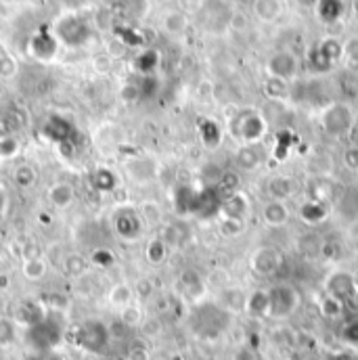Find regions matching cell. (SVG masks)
<instances>
[{
  "mask_svg": "<svg viewBox=\"0 0 358 360\" xmlns=\"http://www.w3.org/2000/svg\"><path fill=\"white\" fill-rule=\"evenodd\" d=\"M270 298V308H268V316L272 319H288L296 312L298 304H300V296L294 287L290 285H279L268 294Z\"/></svg>",
  "mask_w": 358,
  "mask_h": 360,
  "instance_id": "cell-1",
  "label": "cell"
},
{
  "mask_svg": "<svg viewBox=\"0 0 358 360\" xmlns=\"http://www.w3.org/2000/svg\"><path fill=\"white\" fill-rule=\"evenodd\" d=\"M354 124V115L348 105L343 103H333L331 107L325 109L323 113V128L329 134H346Z\"/></svg>",
  "mask_w": 358,
  "mask_h": 360,
  "instance_id": "cell-2",
  "label": "cell"
},
{
  "mask_svg": "<svg viewBox=\"0 0 358 360\" xmlns=\"http://www.w3.org/2000/svg\"><path fill=\"white\" fill-rule=\"evenodd\" d=\"M78 341L86 352H101L109 341V331L105 325H101L97 321H88L80 327Z\"/></svg>",
  "mask_w": 358,
  "mask_h": 360,
  "instance_id": "cell-3",
  "label": "cell"
},
{
  "mask_svg": "<svg viewBox=\"0 0 358 360\" xmlns=\"http://www.w3.org/2000/svg\"><path fill=\"white\" fill-rule=\"evenodd\" d=\"M268 74L274 80H283V82L292 80L298 74V59H296V55H292L288 50L274 53L268 59Z\"/></svg>",
  "mask_w": 358,
  "mask_h": 360,
  "instance_id": "cell-4",
  "label": "cell"
},
{
  "mask_svg": "<svg viewBox=\"0 0 358 360\" xmlns=\"http://www.w3.org/2000/svg\"><path fill=\"white\" fill-rule=\"evenodd\" d=\"M142 225H145V222L140 220V216H138L136 209H120V211L115 214V218H113V229H115V233H117L122 239H126V241L138 239L140 233H142Z\"/></svg>",
  "mask_w": 358,
  "mask_h": 360,
  "instance_id": "cell-5",
  "label": "cell"
},
{
  "mask_svg": "<svg viewBox=\"0 0 358 360\" xmlns=\"http://www.w3.org/2000/svg\"><path fill=\"white\" fill-rule=\"evenodd\" d=\"M46 199H48V203H50L53 207L65 209V207H69L71 203H74V199H76V189H74V184L67 182V180L53 182V184L48 187V191H46Z\"/></svg>",
  "mask_w": 358,
  "mask_h": 360,
  "instance_id": "cell-6",
  "label": "cell"
},
{
  "mask_svg": "<svg viewBox=\"0 0 358 360\" xmlns=\"http://www.w3.org/2000/svg\"><path fill=\"white\" fill-rule=\"evenodd\" d=\"M264 130H266V124H264V120H262L260 115H256V113H245V115H243V120H241V130H239V134L243 136V140L256 142V140L262 138Z\"/></svg>",
  "mask_w": 358,
  "mask_h": 360,
  "instance_id": "cell-7",
  "label": "cell"
},
{
  "mask_svg": "<svg viewBox=\"0 0 358 360\" xmlns=\"http://www.w3.org/2000/svg\"><path fill=\"white\" fill-rule=\"evenodd\" d=\"M254 7V13L260 21L264 23H272L281 17L283 13V5H281V0H254L252 3Z\"/></svg>",
  "mask_w": 358,
  "mask_h": 360,
  "instance_id": "cell-8",
  "label": "cell"
},
{
  "mask_svg": "<svg viewBox=\"0 0 358 360\" xmlns=\"http://www.w3.org/2000/svg\"><path fill=\"white\" fill-rule=\"evenodd\" d=\"M134 298H136V294H134V287L130 283H117V285H113L109 296H107L109 304L115 306V308H120V310L126 308V306H130L134 302Z\"/></svg>",
  "mask_w": 358,
  "mask_h": 360,
  "instance_id": "cell-9",
  "label": "cell"
},
{
  "mask_svg": "<svg viewBox=\"0 0 358 360\" xmlns=\"http://www.w3.org/2000/svg\"><path fill=\"white\" fill-rule=\"evenodd\" d=\"M264 220H266L270 227H283L285 222L290 220V209L285 207L283 201L272 199V201L266 203V207H264Z\"/></svg>",
  "mask_w": 358,
  "mask_h": 360,
  "instance_id": "cell-10",
  "label": "cell"
},
{
  "mask_svg": "<svg viewBox=\"0 0 358 360\" xmlns=\"http://www.w3.org/2000/svg\"><path fill=\"white\" fill-rule=\"evenodd\" d=\"M88 268V260L78 254V252H69L65 258H63V272L71 278H80Z\"/></svg>",
  "mask_w": 358,
  "mask_h": 360,
  "instance_id": "cell-11",
  "label": "cell"
},
{
  "mask_svg": "<svg viewBox=\"0 0 358 360\" xmlns=\"http://www.w3.org/2000/svg\"><path fill=\"white\" fill-rule=\"evenodd\" d=\"M136 211H138V216H140V220L145 222V225H151V227L160 225L162 218H164V209H162V205H160L158 201H153V199L142 201V203L138 205Z\"/></svg>",
  "mask_w": 358,
  "mask_h": 360,
  "instance_id": "cell-12",
  "label": "cell"
},
{
  "mask_svg": "<svg viewBox=\"0 0 358 360\" xmlns=\"http://www.w3.org/2000/svg\"><path fill=\"white\" fill-rule=\"evenodd\" d=\"M317 13L325 23H333L341 17L343 13V3L341 0H319L317 3Z\"/></svg>",
  "mask_w": 358,
  "mask_h": 360,
  "instance_id": "cell-13",
  "label": "cell"
},
{
  "mask_svg": "<svg viewBox=\"0 0 358 360\" xmlns=\"http://www.w3.org/2000/svg\"><path fill=\"white\" fill-rule=\"evenodd\" d=\"M268 308H270V298L266 292H254L245 302V312L252 316H268Z\"/></svg>",
  "mask_w": 358,
  "mask_h": 360,
  "instance_id": "cell-14",
  "label": "cell"
},
{
  "mask_svg": "<svg viewBox=\"0 0 358 360\" xmlns=\"http://www.w3.org/2000/svg\"><path fill=\"white\" fill-rule=\"evenodd\" d=\"M187 26H189V19L185 13L180 11H170L164 15V30L172 36H180L187 32Z\"/></svg>",
  "mask_w": 358,
  "mask_h": 360,
  "instance_id": "cell-15",
  "label": "cell"
},
{
  "mask_svg": "<svg viewBox=\"0 0 358 360\" xmlns=\"http://www.w3.org/2000/svg\"><path fill=\"white\" fill-rule=\"evenodd\" d=\"M46 272H48V262L40 256H34V258L26 260V264H23V274L30 281H42L46 276Z\"/></svg>",
  "mask_w": 358,
  "mask_h": 360,
  "instance_id": "cell-16",
  "label": "cell"
},
{
  "mask_svg": "<svg viewBox=\"0 0 358 360\" xmlns=\"http://www.w3.org/2000/svg\"><path fill=\"white\" fill-rule=\"evenodd\" d=\"M279 266V256L272 249H260L254 258V268L258 272H272Z\"/></svg>",
  "mask_w": 358,
  "mask_h": 360,
  "instance_id": "cell-17",
  "label": "cell"
},
{
  "mask_svg": "<svg viewBox=\"0 0 358 360\" xmlns=\"http://www.w3.org/2000/svg\"><path fill=\"white\" fill-rule=\"evenodd\" d=\"M268 193L276 201H283V199H288L294 193V182L290 178H272L268 182Z\"/></svg>",
  "mask_w": 358,
  "mask_h": 360,
  "instance_id": "cell-18",
  "label": "cell"
},
{
  "mask_svg": "<svg viewBox=\"0 0 358 360\" xmlns=\"http://www.w3.org/2000/svg\"><path fill=\"white\" fill-rule=\"evenodd\" d=\"M145 254H147V260H149L151 264L160 266V264L166 260V256H168V245H166L162 239H153V241L147 245Z\"/></svg>",
  "mask_w": 358,
  "mask_h": 360,
  "instance_id": "cell-19",
  "label": "cell"
},
{
  "mask_svg": "<svg viewBox=\"0 0 358 360\" xmlns=\"http://www.w3.org/2000/svg\"><path fill=\"white\" fill-rule=\"evenodd\" d=\"M319 53H321L329 63H333V61H337L339 57H343V46H341L339 40H335V38H327V40L319 46Z\"/></svg>",
  "mask_w": 358,
  "mask_h": 360,
  "instance_id": "cell-20",
  "label": "cell"
},
{
  "mask_svg": "<svg viewBox=\"0 0 358 360\" xmlns=\"http://www.w3.org/2000/svg\"><path fill=\"white\" fill-rule=\"evenodd\" d=\"M13 182L21 189H30L36 182V170L32 166H17L13 172Z\"/></svg>",
  "mask_w": 358,
  "mask_h": 360,
  "instance_id": "cell-21",
  "label": "cell"
},
{
  "mask_svg": "<svg viewBox=\"0 0 358 360\" xmlns=\"http://www.w3.org/2000/svg\"><path fill=\"white\" fill-rule=\"evenodd\" d=\"M339 337H341V341L348 343L350 348H356V345H358V319H352V321L343 323Z\"/></svg>",
  "mask_w": 358,
  "mask_h": 360,
  "instance_id": "cell-22",
  "label": "cell"
},
{
  "mask_svg": "<svg viewBox=\"0 0 358 360\" xmlns=\"http://www.w3.org/2000/svg\"><path fill=\"white\" fill-rule=\"evenodd\" d=\"M120 321H122V325H124V327L132 329V327H136V325H138V323L142 321V312H140V308H138V306L130 304V306L122 308Z\"/></svg>",
  "mask_w": 358,
  "mask_h": 360,
  "instance_id": "cell-23",
  "label": "cell"
},
{
  "mask_svg": "<svg viewBox=\"0 0 358 360\" xmlns=\"http://www.w3.org/2000/svg\"><path fill=\"white\" fill-rule=\"evenodd\" d=\"M15 341V323L11 319H0V348H9Z\"/></svg>",
  "mask_w": 358,
  "mask_h": 360,
  "instance_id": "cell-24",
  "label": "cell"
},
{
  "mask_svg": "<svg viewBox=\"0 0 358 360\" xmlns=\"http://www.w3.org/2000/svg\"><path fill=\"white\" fill-rule=\"evenodd\" d=\"M237 160H239V166H243V168H256L258 164H260V158L256 155V145H247V147H243L241 151H239V155H237Z\"/></svg>",
  "mask_w": 358,
  "mask_h": 360,
  "instance_id": "cell-25",
  "label": "cell"
},
{
  "mask_svg": "<svg viewBox=\"0 0 358 360\" xmlns=\"http://www.w3.org/2000/svg\"><path fill=\"white\" fill-rule=\"evenodd\" d=\"M233 360H262L260 352L252 345H241L235 354H233Z\"/></svg>",
  "mask_w": 358,
  "mask_h": 360,
  "instance_id": "cell-26",
  "label": "cell"
},
{
  "mask_svg": "<svg viewBox=\"0 0 358 360\" xmlns=\"http://www.w3.org/2000/svg\"><path fill=\"white\" fill-rule=\"evenodd\" d=\"M341 46H343V57H348V59L358 63V36L348 38L346 42H341Z\"/></svg>",
  "mask_w": 358,
  "mask_h": 360,
  "instance_id": "cell-27",
  "label": "cell"
},
{
  "mask_svg": "<svg viewBox=\"0 0 358 360\" xmlns=\"http://www.w3.org/2000/svg\"><path fill=\"white\" fill-rule=\"evenodd\" d=\"M178 7H180V13H185V15L199 13L203 7V0H178Z\"/></svg>",
  "mask_w": 358,
  "mask_h": 360,
  "instance_id": "cell-28",
  "label": "cell"
},
{
  "mask_svg": "<svg viewBox=\"0 0 358 360\" xmlns=\"http://www.w3.org/2000/svg\"><path fill=\"white\" fill-rule=\"evenodd\" d=\"M151 356H149V350H147V345H142V343H132V348H130V352H128V360H149Z\"/></svg>",
  "mask_w": 358,
  "mask_h": 360,
  "instance_id": "cell-29",
  "label": "cell"
},
{
  "mask_svg": "<svg viewBox=\"0 0 358 360\" xmlns=\"http://www.w3.org/2000/svg\"><path fill=\"white\" fill-rule=\"evenodd\" d=\"M243 231V220H233V218H227L223 222V233L225 235H239Z\"/></svg>",
  "mask_w": 358,
  "mask_h": 360,
  "instance_id": "cell-30",
  "label": "cell"
},
{
  "mask_svg": "<svg viewBox=\"0 0 358 360\" xmlns=\"http://www.w3.org/2000/svg\"><path fill=\"white\" fill-rule=\"evenodd\" d=\"M343 162H346V166H348V168L358 170V147L348 149V151L343 153Z\"/></svg>",
  "mask_w": 358,
  "mask_h": 360,
  "instance_id": "cell-31",
  "label": "cell"
},
{
  "mask_svg": "<svg viewBox=\"0 0 358 360\" xmlns=\"http://www.w3.org/2000/svg\"><path fill=\"white\" fill-rule=\"evenodd\" d=\"M229 26L235 28V30H243V28L247 26V21H245V17H243L241 13H231V21H229Z\"/></svg>",
  "mask_w": 358,
  "mask_h": 360,
  "instance_id": "cell-32",
  "label": "cell"
},
{
  "mask_svg": "<svg viewBox=\"0 0 358 360\" xmlns=\"http://www.w3.org/2000/svg\"><path fill=\"white\" fill-rule=\"evenodd\" d=\"M298 3H300L302 7H312V5L319 3V0H298Z\"/></svg>",
  "mask_w": 358,
  "mask_h": 360,
  "instance_id": "cell-33",
  "label": "cell"
}]
</instances>
